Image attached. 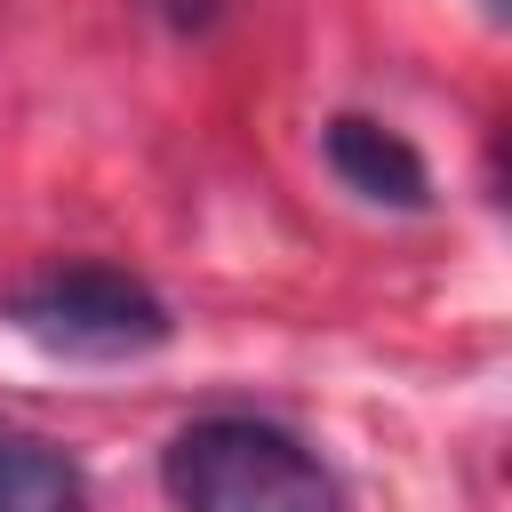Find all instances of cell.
Returning <instances> with one entry per match:
<instances>
[{
    "label": "cell",
    "mask_w": 512,
    "mask_h": 512,
    "mask_svg": "<svg viewBox=\"0 0 512 512\" xmlns=\"http://www.w3.org/2000/svg\"><path fill=\"white\" fill-rule=\"evenodd\" d=\"M480 8H488V16H496V24H504V0H480Z\"/></svg>",
    "instance_id": "6"
},
{
    "label": "cell",
    "mask_w": 512,
    "mask_h": 512,
    "mask_svg": "<svg viewBox=\"0 0 512 512\" xmlns=\"http://www.w3.org/2000/svg\"><path fill=\"white\" fill-rule=\"evenodd\" d=\"M328 168H336L360 200H376V208H424V200H432L424 152H416L400 128L360 120V112H336V120H328Z\"/></svg>",
    "instance_id": "3"
},
{
    "label": "cell",
    "mask_w": 512,
    "mask_h": 512,
    "mask_svg": "<svg viewBox=\"0 0 512 512\" xmlns=\"http://www.w3.org/2000/svg\"><path fill=\"white\" fill-rule=\"evenodd\" d=\"M8 320L40 344V352H64V360H128V352H152L168 336V304L112 272V264H56L40 272L32 288H16Z\"/></svg>",
    "instance_id": "2"
},
{
    "label": "cell",
    "mask_w": 512,
    "mask_h": 512,
    "mask_svg": "<svg viewBox=\"0 0 512 512\" xmlns=\"http://www.w3.org/2000/svg\"><path fill=\"white\" fill-rule=\"evenodd\" d=\"M160 488L176 512H344L336 472L264 416H200L168 440Z\"/></svg>",
    "instance_id": "1"
},
{
    "label": "cell",
    "mask_w": 512,
    "mask_h": 512,
    "mask_svg": "<svg viewBox=\"0 0 512 512\" xmlns=\"http://www.w3.org/2000/svg\"><path fill=\"white\" fill-rule=\"evenodd\" d=\"M0 512H88V480L56 440L0 424Z\"/></svg>",
    "instance_id": "4"
},
{
    "label": "cell",
    "mask_w": 512,
    "mask_h": 512,
    "mask_svg": "<svg viewBox=\"0 0 512 512\" xmlns=\"http://www.w3.org/2000/svg\"><path fill=\"white\" fill-rule=\"evenodd\" d=\"M152 8H160L168 24H184V32H192V24H208V16L224 8V0H152Z\"/></svg>",
    "instance_id": "5"
}]
</instances>
